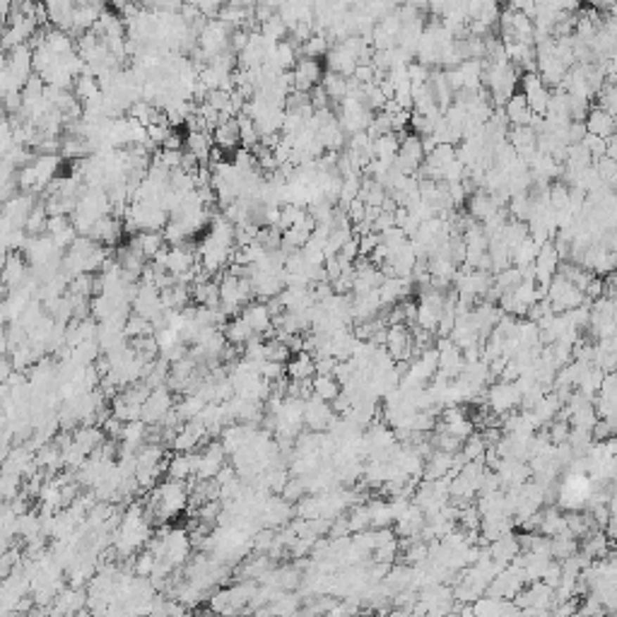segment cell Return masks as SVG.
<instances>
[{"instance_id": "obj_19", "label": "cell", "mask_w": 617, "mask_h": 617, "mask_svg": "<svg viewBox=\"0 0 617 617\" xmlns=\"http://www.w3.org/2000/svg\"><path fill=\"white\" fill-rule=\"evenodd\" d=\"M502 109H504V116H507L509 126H528L530 118H533V114H530L528 104H526V99L521 92L511 94Z\"/></svg>"}, {"instance_id": "obj_33", "label": "cell", "mask_w": 617, "mask_h": 617, "mask_svg": "<svg viewBox=\"0 0 617 617\" xmlns=\"http://www.w3.org/2000/svg\"><path fill=\"white\" fill-rule=\"evenodd\" d=\"M369 528V511H367V504H357V507L350 509L348 516V530L350 535L362 533V530Z\"/></svg>"}, {"instance_id": "obj_16", "label": "cell", "mask_w": 617, "mask_h": 617, "mask_svg": "<svg viewBox=\"0 0 617 617\" xmlns=\"http://www.w3.org/2000/svg\"><path fill=\"white\" fill-rule=\"evenodd\" d=\"M567 533V523H564V514L557 507L540 509V523H538V535L542 538H557Z\"/></svg>"}, {"instance_id": "obj_31", "label": "cell", "mask_w": 617, "mask_h": 617, "mask_svg": "<svg viewBox=\"0 0 617 617\" xmlns=\"http://www.w3.org/2000/svg\"><path fill=\"white\" fill-rule=\"evenodd\" d=\"M328 37H324V34H311V37L307 39V42L302 44V49L297 51V53H302V58H311V61H319L321 56L328 53Z\"/></svg>"}, {"instance_id": "obj_28", "label": "cell", "mask_w": 617, "mask_h": 617, "mask_svg": "<svg viewBox=\"0 0 617 617\" xmlns=\"http://www.w3.org/2000/svg\"><path fill=\"white\" fill-rule=\"evenodd\" d=\"M533 201H530L528 193H521V196H511L509 198V212H511L514 222H528L533 217Z\"/></svg>"}, {"instance_id": "obj_15", "label": "cell", "mask_w": 617, "mask_h": 617, "mask_svg": "<svg viewBox=\"0 0 617 617\" xmlns=\"http://www.w3.org/2000/svg\"><path fill=\"white\" fill-rule=\"evenodd\" d=\"M212 143L217 150L222 152H231L236 150L239 143V128H236V118H222L217 123V128L212 130Z\"/></svg>"}, {"instance_id": "obj_24", "label": "cell", "mask_w": 617, "mask_h": 617, "mask_svg": "<svg viewBox=\"0 0 617 617\" xmlns=\"http://www.w3.org/2000/svg\"><path fill=\"white\" fill-rule=\"evenodd\" d=\"M341 383L336 381L333 376H314L311 379V393L316 395L319 400L324 403H333V400L341 395Z\"/></svg>"}, {"instance_id": "obj_4", "label": "cell", "mask_w": 617, "mask_h": 617, "mask_svg": "<svg viewBox=\"0 0 617 617\" xmlns=\"http://www.w3.org/2000/svg\"><path fill=\"white\" fill-rule=\"evenodd\" d=\"M519 92L523 94L530 114H533V116H545V106H547V99H550V89L542 84V80L538 77V72H523V75L519 77Z\"/></svg>"}, {"instance_id": "obj_23", "label": "cell", "mask_w": 617, "mask_h": 617, "mask_svg": "<svg viewBox=\"0 0 617 617\" xmlns=\"http://www.w3.org/2000/svg\"><path fill=\"white\" fill-rule=\"evenodd\" d=\"M285 374L292 379V381H307V379H314V357L307 352H299L285 364Z\"/></svg>"}, {"instance_id": "obj_10", "label": "cell", "mask_w": 617, "mask_h": 617, "mask_svg": "<svg viewBox=\"0 0 617 617\" xmlns=\"http://www.w3.org/2000/svg\"><path fill=\"white\" fill-rule=\"evenodd\" d=\"M466 203H468V212H471L468 217H473L475 222H480V224H483L485 220H490L492 215H497L502 210L500 203H497L490 193H485L483 189H478L475 193L468 196Z\"/></svg>"}, {"instance_id": "obj_39", "label": "cell", "mask_w": 617, "mask_h": 617, "mask_svg": "<svg viewBox=\"0 0 617 617\" xmlns=\"http://www.w3.org/2000/svg\"><path fill=\"white\" fill-rule=\"evenodd\" d=\"M379 617H410V613L403 610V608H390V610H386V613L379 615Z\"/></svg>"}, {"instance_id": "obj_8", "label": "cell", "mask_w": 617, "mask_h": 617, "mask_svg": "<svg viewBox=\"0 0 617 617\" xmlns=\"http://www.w3.org/2000/svg\"><path fill=\"white\" fill-rule=\"evenodd\" d=\"M292 77H294V92H304V94H309V92H311V87L321 84V77H324V70H321V63H319V61L299 58L297 63H294Z\"/></svg>"}, {"instance_id": "obj_34", "label": "cell", "mask_w": 617, "mask_h": 617, "mask_svg": "<svg viewBox=\"0 0 617 617\" xmlns=\"http://www.w3.org/2000/svg\"><path fill=\"white\" fill-rule=\"evenodd\" d=\"M400 545H398V538L395 540H388L383 545H379L376 550L371 552V562H381V564H393L398 559Z\"/></svg>"}, {"instance_id": "obj_29", "label": "cell", "mask_w": 617, "mask_h": 617, "mask_svg": "<svg viewBox=\"0 0 617 617\" xmlns=\"http://www.w3.org/2000/svg\"><path fill=\"white\" fill-rule=\"evenodd\" d=\"M321 87H324V92L328 94V99H336V101L348 99V77H341L336 75V72H326V75L321 77Z\"/></svg>"}, {"instance_id": "obj_1", "label": "cell", "mask_w": 617, "mask_h": 617, "mask_svg": "<svg viewBox=\"0 0 617 617\" xmlns=\"http://www.w3.org/2000/svg\"><path fill=\"white\" fill-rule=\"evenodd\" d=\"M593 492V483L588 475H564L562 483H557V497L554 502L564 511H581L586 507L588 497Z\"/></svg>"}, {"instance_id": "obj_12", "label": "cell", "mask_w": 617, "mask_h": 617, "mask_svg": "<svg viewBox=\"0 0 617 617\" xmlns=\"http://www.w3.org/2000/svg\"><path fill=\"white\" fill-rule=\"evenodd\" d=\"M393 523H395V535L405 538V540H410V538H420L422 528H424V514L410 502V507H407Z\"/></svg>"}, {"instance_id": "obj_25", "label": "cell", "mask_w": 617, "mask_h": 617, "mask_svg": "<svg viewBox=\"0 0 617 617\" xmlns=\"http://www.w3.org/2000/svg\"><path fill=\"white\" fill-rule=\"evenodd\" d=\"M367 511H369V528H390L393 523L390 504L386 500H371L367 504Z\"/></svg>"}, {"instance_id": "obj_26", "label": "cell", "mask_w": 617, "mask_h": 617, "mask_svg": "<svg viewBox=\"0 0 617 617\" xmlns=\"http://www.w3.org/2000/svg\"><path fill=\"white\" fill-rule=\"evenodd\" d=\"M576 552H579V542H576L569 533L557 535L550 540V557L554 559V562H564V559H569L571 554H576Z\"/></svg>"}, {"instance_id": "obj_22", "label": "cell", "mask_w": 617, "mask_h": 617, "mask_svg": "<svg viewBox=\"0 0 617 617\" xmlns=\"http://www.w3.org/2000/svg\"><path fill=\"white\" fill-rule=\"evenodd\" d=\"M581 552H584L591 562H596V559H605L610 552H613V540H608L603 530H593L591 535H586Z\"/></svg>"}, {"instance_id": "obj_7", "label": "cell", "mask_w": 617, "mask_h": 617, "mask_svg": "<svg viewBox=\"0 0 617 617\" xmlns=\"http://www.w3.org/2000/svg\"><path fill=\"white\" fill-rule=\"evenodd\" d=\"M172 407H174V398H172V393H169L167 386L152 388L150 395H147V400L143 403V415H140V420H143L145 424H155V422L160 424Z\"/></svg>"}, {"instance_id": "obj_38", "label": "cell", "mask_w": 617, "mask_h": 617, "mask_svg": "<svg viewBox=\"0 0 617 617\" xmlns=\"http://www.w3.org/2000/svg\"><path fill=\"white\" fill-rule=\"evenodd\" d=\"M581 145H584V150L591 155V160H601V157H605V140L603 138H596V135H584L581 138Z\"/></svg>"}, {"instance_id": "obj_2", "label": "cell", "mask_w": 617, "mask_h": 617, "mask_svg": "<svg viewBox=\"0 0 617 617\" xmlns=\"http://www.w3.org/2000/svg\"><path fill=\"white\" fill-rule=\"evenodd\" d=\"M488 405L492 410V415L504 417L509 412H516L521 407V390L516 386V381H497L492 383L488 390Z\"/></svg>"}, {"instance_id": "obj_32", "label": "cell", "mask_w": 617, "mask_h": 617, "mask_svg": "<svg viewBox=\"0 0 617 617\" xmlns=\"http://www.w3.org/2000/svg\"><path fill=\"white\" fill-rule=\"evenodd\" d=\"M509 601H500V598H490V596H483L478 598V601L471 603V610L475 617H500V613L504 608H507Z\"/></svg>"}, {"instance_id": "obj_20", "label": "cell", "mask_w": 617, "mask_h": 617, "mask_svg": "<svg viewBox=\"0 0 617 617\" xmlns=\"http://www.w3.org/2000/svg\"><path fill=\"white\" fill-rule=\"evenodd\" d=\"M130 246H133L145 260L155 258L164 248V236L160 234V231H138V234L130 239Z\"/></svg>"}, {"instance_id": "obj_21", "label": "cell", "mask_w": 617, "mask_h": 617, "mask_svg": "<svg viewBox=\"0 0 617 617\" xmlns=\"http://www.w3.org/2000/svg\"><path fill=\"white\" fill-rule=\"evenodd\" d=\"M398 152H400V135L388 133V135H381V138L374 140V160L383 162L386 167H390V164L395 162Z\"/></svg>"}, {"instance_id": "obj_36", "label": "cell", "mask_w": 617, "mask_h": 617, "mask_svg": "<svg viewBox=\"0 0 617 617\" xmlns=\"http://www.w3.org/2000/svg\"><path fill=\"white\" fill-rule=\"evenodd\" d=\"M155 564H157L155 554H152L150 550H145L143 554H138V557H135V562H133V574L138 576V579H150L152 571H155Z\"/></svg>"}, {"instance_id": "obj_6", "label": "cell", "mask_w": 617, "mask_h": 617, "mask_svg": "<svg viewBox=\"0 0 617 617\" xmlns=\"http://www.w3.org/2000/svg\"><path fill=\"white\" fill-rule=\"evenodd\" d=\"M434 350H437V355H439V369H437L439 376H444L446 381H454V379L461 376L463 367H466L461 350H458L449 338H441L439 348H434Z\"/></svg>"}, {"instance_id": "obj_40", "label": "cell", "mask_w": 617, "mask_h": 617, "mask_svg": "<svg viewBox=\"0 0 617 617\" xmlns=\"http://www.w3.org/2000/svg\"><path fill=\"white\" fill-rule=\"evenodd\" d=\"M357 617H360V615H357Z\"/></svg>"}, {"instance_id": "obj_3", "label": "cell", "mask_w": 617, "mask_h": 617, "mask_svg": "<svg viewBox=\"0 0 617 617\" xmlns=\"http://www.w3.org/2000/svg\"><path fill=\"white\" fill-rule=\"evenodd\" d=\"M523 586H526L523 571L514 567V564H507V567L490 581V586L485 588V596L500 598V601H514V596H516Z\"/></svg>"}, {"instance_id": "obj_11", "label": "cell", "mask_w": 617, "mask_h": 617, "mask_svg": "<svg viewBox=\"0 0 617 617\" xmlns=\"http://www.w3.org/2000/svg\"><path fill=\"white\" fill-rule=\"evenodd\" d=\"M451 466H454V456L444 454V451H432L422 463V475L424 483H434L439 478H449Z\"/></svg>"}, {"instance_id": "obj_35", "label": "cell", "mask_w": 617, "mask_h": 617, "mask_svg": "<svg viewBox=\"0 0 617 617\" xmlns=\"http://www.w3.org/2000/svg\"><path fill=\"white\" fill-rule=\"evenodd\" d=\"M593 169H596V174L601 177L603 184L613 189V186H615V177H617V162L615 160H608V157H601V160L593 162Z\"/></svg>"}, {"instance_id": "obj_9", "label": "cell", "mask_w": 617, "mask_h": 617, "mask_svg": "<svg viewBox=\"0 0 617 617\" xmlns=\"http://www.w3.org/2000/svg\"><path fill=\"white\" fill-rule=\"evenodd\" d=\"M333 407L319 400L316 395L304 400V424H309V432H326L333 420Z\"/></svg>"}, {"instance_id": "obj_27", "label": "cell", "mask_w": 617, "mask_h": 617, "mask_svg": "<svg viewBox=\"0 0 617 617\" xmlns=\"http://www.w3.org/2000/svg\"><path fill=\"white\" fill-rule=\"evenodd\" d=\"M253 336H256V333L251 331L248 321L241 314L234 316V321H231V324L227 326V331H224V338H227V343H231V345H246Z\"/></svg>"}, {"instance_id": "obj_30", "label": "cell", "mask_w": 617, "mask_h": 617, "mask_svg": "<svg viewBox=\"0 0 617 617\" xmlns=\"http://www.w3.org/2000/svg\"><path fill=\"white\" fill-rule=\"evenodd\" d=\"M485 451H488V446H485L483 437H480V434H475V432L468 439H463V444H461V456H463V461H466V463H478V461L483 463Z\"/></svg>"}, {"instance_id": "obj_18", "label": "cell", "mask_w": 617, "mask_h": 617, "mask_svg": "<svg viewBox=\"0 0 617 617\" xmlns=\"http://www.w3.org/2000/svg\"><path fill=\"white\" fill-rule=\"evenodd\" d=\"M196 468H198V454H177L174 458L167 461V473L169 480H184L196 478Z\"/></svg>"}, {"instance_id": "obj_5", "label": "cell", "mask_w": 617, "mask_h": 617, "mask_svg": "<svg viewBox=\"0 0 617 617\" xmlns=\"http://www.w3.org/2000/svg\"><path fill=\"white\" fill-rule=\"evenodd\" d=\"M383 348H386V352L390 355V360H393L395 364H400V362H410L412 352H415L410 328L407 326H388Z\"/></svg>"}, {"instance_id": "obj_14", "label": "cell", "mask_w": 617, "mask_h": 617, "mask_svg": "<svg viewBox=\"0 0 617 617\" xmlns=\"http://www.w3.org/2000/svg\"><path fill=\"white\" fill-rule=\"evenodd\" d=\"M241 316L248 321V326L256 336H270L273 333V316H270V309L265 304H246Z\"/></svg>"}, {"instance_id": "obj_17", "label": "cell", "mask_w": 617, "mask_h": 617, "mask_svg": "<svg viewBox=\"0 0 617 617\" xmlns=\"http://www.w3.org/2000/svg\"><path fill=\"white\" fill-rule=\"evenodd\" d=\"M519 552H521V547H519V540H516V535H514V533H509V535L500 538V540L490 542V547H488V557L495 559V562L502 564V567L511 564L514 557H516Z\"/></svg>"}, {"instance_id": "obj_37", "label": "cell", "mask_w": 617, "mask_h": 617, "mask_svg": "<svg viewBox=\"0 0 617 617\" xmlns=\"http://www.w3.org/2000/svg\"><path fill=\"white\" fill-rule=\"evenodd\" d=\"M304 480L302 478H292V480H287V485L285 488H282V500L285 502H290V504H294V502H299L304 497Z\"/></svg>"}, {"instance_id": "obj_13", "label": "cell", "mask_w": 617, "mask_h": 617, "mask_svg": "<svg viewBox=\"0 0 617 617\" xmlns=\"http://www.w3.org/2000/svg\"><path fill=\"white\" fill-rule=\"evenodd\" d=\"M584 128L588 135H596V138H613L615 135V116L605 114V111L596 109V106H591V111L586 114L584 118Z\"/></svg>"}]
</instances>
